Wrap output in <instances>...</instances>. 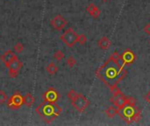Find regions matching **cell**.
Returning a JSON list of instances; mask_svg holds the SVG:
<instances>
[{
  "label": "cell",
  "instance_id": "cell-12",
  "mask_svg": "<svg viewBox=\"0 0 150 126\" xmlns=\"http://www.w3.org/2000/svg\"><path fill=\"white\" fill-rule=\"evenodd\" d=\"M121 56H122L126 65H130V64L134 63V61L136 60V56H135L134 53L132 50H130V49L125 50L124 53L121 54Z\"/></svg>",
  "mask_w": 150,
  "mask_h": 126
},
{
  "label": "cell",
  "instance_id": "cell-26",
  "mask_svg": "<svg viewBox=\"0 0 150 126\" xmlns=\"http://www.w3.org/2000/svg\"><path fill=\"white\" fill-rule=\"evenodd\" d=\"M149 45H150V39H149Z\"/></svg>",
  "mask_w": 150,
  "mask_h": 126
},
{
  "label": "cell",
  "instance_id": "cell-13",
  "mask_svg": "<svg viewBox=\"0 0 150 126\" xmlns=\"http://www.w3.org/2000/svg\"><path fill=\"white\" fill-rule=\"evenodd\" d=\"M86 11L89 12V14L91 16V17H93L94 18H98L99 16H100V14H101V11H100V10H99V8L97 6V5H95L94 4H90L87 7H86Z\"/></svg>",
  "mask_w": 150,
  "mask_h": 126
},
{
  "label": "cell",
  "instance_id": "cell-8",
  "mask_svg": "<svg viewBox=\"0 0 150 126\" xmlns=\"http://www.w3.org/2000/svg\"><path fill=\"white\" fill-rule=\"evenodd\" d=\"M42 98L44 100V102L46 103H57V101L60 100L61 98V95L59 94V92L53 87L49 88L46 92H44L42 94Z\"/></svg>",
  "mask_w": 150,
  "mask_h": 126
},
{
  "label": "cell",
  "instance_id": "cell-25",
  "mask_svg": "<svg viewBox=\"0 0 150 126\" xmlns=\"http://www.w3.org/2000/svg\"><path fill=\"white\" fill-rule=\"evenodd\" d=\"M145 99H146V101H147V102H149V103H150V91L148 93V94H147V95H146V96H145Z\"/></svg>",
  "mask_w": 150,
  "mask_h": 126
},
{
  "label": "cell",
  "instance_id": "cell-10",
  "mask_svg": "<svg viewBox=\"0 0 150 126\" xmlns=\"http://www.w3.org/2000/svg\"><path fill=\"white\" fill-rule=\"evenodd\" d=\"M50 24L54 29H55L57 31H61L67 25L68 21L61 14H58L51 19Z\"/></svg>",
  "mask_w": 150,
  "mask_h": 126
},
{
  "label": "cell",
  "instance_id": "cell-15",
  "mask_svg": "<svg viewBox=\"0 0 150 126\" xmlns=\"http://www.w3.org/2000/svg\"><path fill=\"white\" fill-rule=\"evenodd\" d=\"M23 101H24V104L26 107H31L34 103V97L33 96L31 93H27L24 96Z\"/></svg>",
  "mask_w": 150,
  "mask_h": 126
},
{
  "label": "cell",
  "instance_id": "cell-19",
  "mask_svg": "<svg viewBox=\"0 0 150 126\" xmlns=\"http://www.w3.org/2000/svg\"><path fill=\"white\" fill-rule=\"evenodd\" d=\"M66 62H67V65H68L69 68H73L76 64V60L73 56H69V57H68Z\"/></svg>",
  "mask_w": 150,
  "mask_h": 126
},
{
  "label": "cell",
  "instance_id": "cell-7",
  "mask_svg": "<svg viewBox=\"0 0 150 126\" xmlns=\"http://www.w3.org/2000/svg\"><path fill=\"white\" fill-rule=\"evenodd\" d=\"M23 98H24V96L18 91H16L9 99H7L6 105L9 109L18 110V109L21 108V106L24 104Z\"/></svg>",
  "mask_w": 150,
  "mask_h": 126
},
{
  "label": "cell",
  "instance_id": "cell-27",
  "mask_svg": "<svg viewBox=\"0 0 150 126\" xmlns=\"http://www.w3.org/2000/svg\"><path fill=\"white\" fill-rule=\"evenodd\" d=\"M103 1H107V0H103Z\"/></svg>",
  "mask_w": 150,
  "mask_h": 126
},
{
  "label": "cell",
  "instance_id": "cell-2",
  "mask_svg": "<svg viewBox=\"0 0 150 126\" xmlns=\"http://www.w3.org/2000/svg\"><path fill=\"white\" fill-rule=\"evenodd\" d=\"M118 114L128 125H130L134 122L140 121L141 111L136 106L135 98L127 97V101L126 104L122 108L118 109Z\"/></svg>",
  "mask_w": 150,
  "mask_h": 126
},
{
  "label": "cell",
  "instance_id": "cell-17",
  "mask_svg": "<svg viewBox=\"0 0 150 126\" xmlns=\"http://www.w3.org/2000/svg\"><path fill=\"white\" fill-rule=\"evenodd\" d=\"M105 113L106 114V116L110 118H114L117 114H118V108H115L113 106H110L108 107L105 111Z\"/></svg>",
  "mask_w": 150,
  "mask_h": 126
},
{
  "label": "cell",
  "instance_id": "cell-6",
  "mask_svg": "<svg viewBox=\"0 0 150 126\" xmlns=\"http://www.w3.org/2000/svg\"><path fill=\"white\" fill-rule=\"evenodd\" d=\"M71 104L77 111L82 113L90 105V101L87 99L86 96H84L83 94L79 93V94H77L76 98L71 101Z\"/></svg>",
  "mask_w": 150,
  "mask_h": 126
},
{
  "label": "cell",
  "instance_id": "cell-1",
  "mask_svg": "<svg viewBox=\"0 0 150 126\" xmlns=\"http://www.w3.org/2000/svg\"><path fill=\"white\" fill-rule=\"evenodd\" d=\"M125 66L126 63L121 54L118 52H114L109 59L98 68L96 71V75L111 89L117 86V84L127 75Z\"/></svg>",
  "mask_w": 150,
  "mask_h": 126
},
{
  "label": "cell",
  "instance_id": "cell-11",
  "mask_svg": "<svg viewBox=\"0 0 150 126\" xmlns=\"http://www.w3.org/2000/svg\"><path fill=\"white\" fill-rule=\"evenodd\" d=\"M16 57H17V56L14 54V53H13L11 50H7V51H5V52L0 56V59H1V61L4 63L5 67L8 68L9 65H10V63H11Z\"/></svg>",
  "mask_w": 150,
  "mask_h": 126
},
{
  "label": "cell",
  "instance_id": "cell-14",
  "mask_svg": "<svg viewBox=\"0 0 150 126\" xmlns=\"http://www.w3.org/2000/svg\"><path fill=\"white\" fill-rule=\"evenodd\" d=\"M98 45L99 46V47L103 50H107L110 46H111V40L107 38V37H102L98 41Z\"/></svg>",
  "mask_w": 150,
  "mask_h": 126
},
{
  "label": "cell",
  "instance_id": "cell-23",
  "mask_svg": "<svg viewBox=\"0 0 150 126\" xmlns=\"http://www.w3.org/2000/svg\"><path fill=\"white\" fill-rule=\"evenodd\" d=\"M7 95L4 90H0V104H4L7 101Z\"/></svg>",
  "mask_w": 150,
  "mask_h": 126
},
{
  "label": "cell",
  "instance_id": "cell-16",
  "mask_svg": "<svg viewBox=\"0 0 150 126\" xmlns=\"http://www.w3.org/2000/svg\"><path fill=\"white\" fill-rule=\"evenodd\" d=\"M46 71L47 72L48 75H54L58 71V68H57V66L54 62H50L49 64H47V66L46 68Z\"/></svg>",
  "mask_w": 150,
  "mask_h": 126
},
{
  "label": "cell",
  "instance_id": "cell-22",
  "mask_svg": "<svg viewBox=\"0 0 150 126\" xmlns=\"http://www.w3.org/2000/svg\"><path fill=\"white\" fill-rule=\"evenodd\" d=\"M77 94H78V93H76L74 89H70V90L68 92L67 96H68V98H69L70 101H72V100H74V99L76 98V96H77Z\"/></svg>",
  "mask_w": 150,
  "mask_h": 126
},
{
  "label": "cell",
  "instance_id": "cell-24",
  "mask_svg": "<svg viewBox=\"0 0 150 126\" xmlns=\"http://www.w3.org/2000/svg\"><path fill=\"white\" fill-rule=\"evenodd\" d=\"M143 31H144V32H145L147 34L150 35V23L147 24V25L144 26V28H143Z\"/></svg>",
  "mask_w": 150,
  "mask_h": 126
},
{
  "label": "cell",
  "instance_id": "cell-9",
  "mask_svg": "<svg viewBox=\"0 0 150 126\" xmlns=\"http://www.w3.org/2000/svg\"><path fill=\"white\" fill-rule=\"evenodd\" d=\"M23 66V63L22 61L18 58V56L10 63L8 68H9V75L11 77V78H16L18 75V72L19 70L21 69Z\"/></svg>",
  "mask_w": 150,
  "mask_h": 126
},
{
  "label": "cell",
  "instance_id": "cell-3",
  "mask_svg": "<svg viewBox=\"0 0 150 126\" xmlns=\"http://www.w3.org/2000/svg\"><path fill=\"white\" fill-rule=\"evenodd\" d=\"M36 112L46 124H51L62 112V109L56 103H42L36 108Z\"/></svg>",
  "mask_w": 150,
  "mask_h": 126
},
{
  "label": "cell",
  "instance_id": "cell-21",
  "mask_svg": "<svg viewBox=\"0 0 150 126\" xmlns=\"http://www.w3.org/2000/svg\"><path fill=\"white\" fill-rule=\"evenodd\" d=\"M77 42L80 45H84L87 42V37H86V35H84V34H78Z\"/></svg>",
  "mask_w": 150,
  "mask_h": 126
},
{
  "label": "cell",
  "instance_id": "cell-18",
  "mask_svg": "<svg viewBox=\"0 0 150 126\" xmlns=\"http://www.w3.org/2000/svg\"><path fill=\"white\" fill-rule=\"evenodd\" d=\"M64 56H65L64 53H63L62 51H61V50H58V51H56V52L54 53V58L56 61H61L64 58Z\"/></svg>",
  "mask_w": 150,
  "mask_h": 126
},
{
  "label": "cell",
  "instance_id": "cell-5",
  "mask_svg": "<svg viewBox=\"0 0 150 126\" xmlns=\"http://www.w3.org/2000/svg\"><path fill=\"white\" fill-rule=\"evenodd\" d=\"M77 37H78L77 32L73 28H69L63 32V34H62L61 39L65 43L67 46L72 47L77 42Z\"/></svg>",
  "mask_w": 150,
  "mask_h": 126
},
{
  "label": "cell",
  "instance_id": "cell-4",
  "mask_svg": "<svg viewBox=\"0 0 150 126\" xmlns=\"http://www.w3.org/2000/svg\"><path fill=\"white\" fill-rule=\"evenodd\" d=\"M110 89H111V91H112V94H113L112 96L111 97V102H112L118 109L122 108V107L126 104V103H127V97H126V96H124V94L121 92V90H120L117 86L112 87V88H111Z\"/></svg>",
  "mask_w": 150,
  "mask_h": 126
},
{
  "label": "cell",
  "instance_id": "cell-20",
  "mask_svg": "<svg viewBox=\"0 0 150 126\" xmlns=\"http://www.w3.org/2000/svg\"><path fill=\"white\" fill-rule=\"evenodd\" d=\"M23 50H24V45L21 42H17L16 45L14 46V51L18 53H20L23 52Z\"/></svg>",
  "mask_w": 150,
  "mask_h": 126
}]
</instances>
